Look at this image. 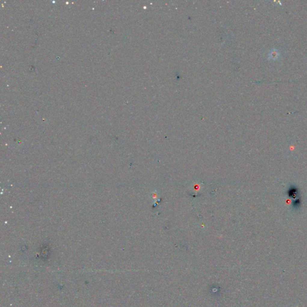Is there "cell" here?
<instances>
[{
  "label": "cell",
  "mask_w": 307,
  "mask_h": 307,
  "mask_svg": "<svg viewBox=\"0 0 307 307\" xmlns=\"http://www.w3.org/2000/svg\"><path fill=\"white\" fill-rule=\"evenodd\" d=\"M151 198L152 199V200H153V201H154L155 202H156V201L158 200V193H157V191H154V192H153L151 193Z\"/></svg>",
  "instance_id": "obj_1"
},
{
  "label": "cell",
  "mask_w": 307,
  "mask_h": 307,
  "mask_svg": "<svg viewBox=\"0 0 307 307\" xmlns=\"http://www.w3.org/2000/svg\"><path fill=\"white\" fill-rule=\"evenodd\" d=\"M200 186H200L199 184H195V185L194 186V188H193L194 190H195V191H196V192H198V191L200 190Z\"/></svg>",
  "instance_id": "obj_2"
}]
</instances>
